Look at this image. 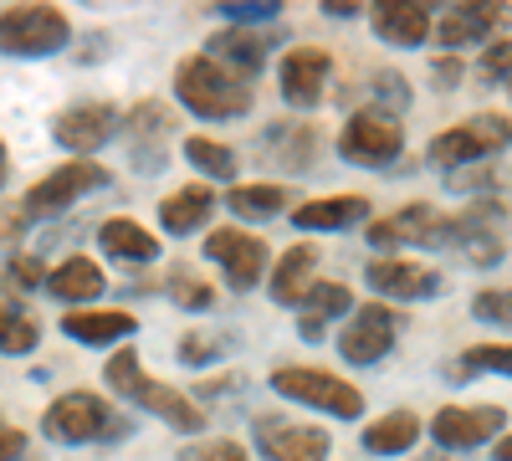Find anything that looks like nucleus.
I'll return each mask as SVG.
<instances>
[{
    "mask_svg": "<svg viewBox=\"0 0 512 461\" xmlns=\"http://www.w3.org/2000/svg\"><path fill=\"white\" fill-rule=\"evenodd\" d=\"M226 211L231 216H241V221H272V216H282L287 211V190L282 185H236L231 195H226Z\"/></svg>",
    "mask_w": 512,
    "mask_h": 461,
    "instance_id": "nucleus-30",
    "label": "nucleus"
},
{
    "mask_svg": "<svg viewBox=\"0 0 512 461\" xmlns=\"http://www.w3.org/2000/svg\"><path fill=\"white\" fill-rule=\"evenodd\" d=\"M507 93H512V82H507Z\"/></svg>",
    "mask_w": 512,
    "mask_h": 461,
    "instance_id": "nucleus-49",
    "label": "nucleus"
},
{
    "mask_svg": "<svg viewBox=\"0 0 512 461\" xmlns=\"http://www.w3.org/2000/svg\"><path fill=\"white\" fill-rule=\"evenodd\" d=\"M118 134V108L113 103H77L57 118V144L77 149V154H93Z\"/></svg>",
    "mask_w": 512,
    "mask_h": 461,
    "instance_id": "nucleus-17",
    "label": "nucleus"
},
{
    "mask_svg": "<svg viewBox=\"0 0 512 461\" xmlns=\"http://www.w3.org/2000/svg\"><path fill=\"white\" fill-rule=\"evenodd\" d=\"M364 282L374 292H384V298H395V303H425V298H441V287L446 277L436 267H425V262H405V257H390V262H369L364 267Z\"/></svg>",
    "mask_w": 512,
    "mask_h": 461,
    "instance_id": "nucleus-13",
    "label": "nucleus"
},
{
    "mask_svg": "<svg viewBox=\"0 0 512 461\" xmlns=\"http://www.w3.org/2000/svg\"><path fill=\"white\" fill-rule=\"evenodd\" d=\"M272 390L282 400H297V405H313L323 415H338V421H354V415H364V395L349 385V380H338V374L328 369H277L272 374Z\"/></svg>",
    "mask_w": 512,
    "mask_h": 461,
    "instance_id": "nucleus-6",
    "label": "nucleus"
},
{
    "mask_svg": "<svg viewBox=\"0 0 512 461\" xmlns=\"http://www.w3.org/2000/svg\"><path fill=\"white\" fill-rule=\"evenodd\" d=\"M323 11H328V16H338V21H344V16L354 21V16H359V6H354V0H323Z\"/></svg>",
    "mask_w": 512,
    "mask_h": 461,
    "instance_id": "nucleus-46",
    "label": "nucleus"
},
{
    "mask_svg": "<svg viewBox=\"0 0 512 461\" xmlns=\"http://www.w3.org/2000/svg\"><path fill=\"white\" fill-rule=\"evenodd\" d=\"M26 456V431H16L11 421H0V461H21Z\"/></svg>",
    "mask_w": 512,
    "mask_h": 461,
    "instance_id": "nucleus-44",
    "label": "nucleus"
},
{
    "mask_svg": "<svg viewBox=\"0 0 512 461\" xmlns=\"http://www.w3.org/2000/svg\"><path fill=\"white\" fill-rule=\"evenodd\" d=\"M175 98L200 118H241L251 113V82L200 52L175 67Z\"/></svg>",
    "mask_w": 512,
    "mask_h": 461,
    "instance_id": "nucleus-1",
    "label": "nucleus"
},
{
    "mask_svg": "<svg viewBox=\"0 0 512 461\" xmlns=\"http://www.w3.org/2000/svg\"><path fill=\"white\" fill-rule=\"evenodd\" d=\"M180 461H246V446L241 441H205V446H190Z\"/></svg>",
    "mask_w": 512,
    "mask_h": 461,
    "instance_id": "nucleus-42",
    "label": "nucleus"
},
{
    "mask_svg": "<svg viewBox=\"0 0 512 461\" xmlns=\"http://www.w3.org/2000/svg\"><path fill=\"white\" fill-rule=\"evenodd\" d=\"M108 385H113L123 400H134V395H139L144 369H139V354H134V349H118V354L108 359Z\"/></svg>",
    "mask_w": 512,
    "mask_h": 461,
    "instance_id": "nucleus-38",
    "label": "nucleus"
},
{
    "mask_svg": "<svg viewBox=\"0 0 512 461\" xmlns=\"http://www.w3.org/2000/svg\"><path fill=\"white\" fill-rule=\"evenodd\" d=\"M210 211H216V195H210V185H185V190H169L159 200V226L169 236H190L210 221Z\"/></svg>",
    "mask_w": 512,
    "mask_h": 461,
    "instance_id": "nucleus-24",
    "label": "nucleus"
},
{
    "mask_svg": "<svg viewBox=\"0 0 512 461\" xmlns=\"http://www.w3.org/2000/svg\"><path fill=\"white\" fill-rule=\"evenodd\" d=\"M205 257L226 272V282L236 292H251L256 282H262V272H267V241H256V236H246L236 226H221V231L205 236Z\"/></svg>",
    "mask_w": 512,
    "mask_h": 461,
    "instance_id": "nucleus-9",
    "label": "nucleus"
},
{
    "mask_svg": "<svg viewBox=\"0 0 512 461\" xmlns=\"http://www.w3.org/2000/svg\"><path fill=\"white\" fill-rule=\"evenodd\" d=\"M395 339H400V313L384 308V303H369L349 318L344 333H338V354L349 364H379L395 349Z\"/></svg>",
    "mask_w": 512,
    "mask_h": 461,
    "instance_id": "nucleus-10",
    "label": "nucleus"
},
{
    "mask_svg": "<svg viewBox=\"0 0 512 461\" xmlns=\"http://www.w3.org/2000/svg\"><path fill=\"white\" fill-rule=\"evenodd\" d=\"M134 405H144L149 415H159L164 426H175V431H205V410L185 395V390H169V385H159V380H144L139 385V395H134Z\"/></svg>",
    "mask_w": 512,
    "mask_h": 461,
    "instance_id": "nucleus-23",
    "label": "nucleus"
},
{
    "mask_svg": "<svg viewBox=\"0 0 512 461\" xmlns=\"http://www.w3.org/2000/svg\"><path fill=\"white\" fill-rule=\"evenodd\" d=\"M36 339H41L36 318H31L16 298H6V292H0V354H31Z\"/></svg>",
    "mask_w": 512,
    "mask_h": 461,
    "instance_id": "nucleus-31",
    "label": "nucleus"
},
{
    "mask_svg": "<svg viewBox=\"0 0 512 461\" xmlns=\"http://www.w3.org/2000/svg\"><path fill=\"white\" fill-rule=\"evenodd\" d=\"M67 16L57 6H11L0 11V52L6 57H57L67 47Z\"/></svg>",
    "mask_w": 512,
    "mask_h": 461,
    "instance_id": "nucleus-5",
    "label": "nucleus"
},
{
    "mask_svg": "<svg viewBox=\"0 0 512 461\" xmlns=\"http://www.w3.org/2000/svg\"><path fill=\"white\" fill-rule=\"evenodd\" d=\"M47 292L62 298V303H88V298L103 292V267L93 257H67L62 267L47 272Z\"/></svg>",
    "mask_w": 512,
    "mask_h": 461,
    "instance_id": "nucleus-28",
    "label": "nucleus"
},
{
    "mask_svg": "<svg viewBox=\"0 0 512 461\" xmlns=\"http://www.w3.org/2000/svg\"><path fill=\"white\" fill-rule=\"evenodd\" d=\"M369 103H374V113H405L410 108V88H405V77L400 72H369Z\"/></svg>",
    "mask_w": 512,
    "mask_h": 461,
    "instance_id": "nucleus-36",
    "label": "nucleus"
},
{
    "mask_svg": "<svg viewBox=\"0 0 512 461\" xmlns=\"http://www.w3.org/2000/svg\"><path fill=\"white\" fill-rule=\"evenodd\" d=\"M41 431L57 446H88V441H118L128 431V421L108 400H98L88 390H72V395L52 400V410L41 415Z\"/></svg>",
    "mask_w": 512,
    "mask_h": 461,
    "instance_id": "nucleus-2",
    "label": "nucleus"
},
{
    "mask_svg": "<svg viewBox=\"0 0 512 461\" xmlns=\"http://www.w3.org/2000/svg\"><path fill=\"white\" fill-rule=\"evenodd\" d=\"M441 241L456 246L472 267H497L507 257V216H502V205L477 200L472 211L446 216V236Z\"/></svg>",
    "mask_w": 512,
    "mask_h": 461,
    "instance_id": "nucleus-7",
    "label": "nucleus"
},
{
    "mask_svg": "<svg viewBox=\"0 0 512 461\" xmlns=\"http://www.w3.org/2000/svg\"><path fill=\"white\" fill-rule=\"evenodd\" d=\"M415 441H420V415L415 410H390V415H379L374 426H364V446L374 456H405Z\"/></svg>",
    "mask_w": 512,
    "mask_h": 461,
    "instance_id": "nucleus-29",
    "label": "nucleus"
},
{
    "mask_svg": "<svg viewBox=\"0 0 512 461\" xmlns=\"http://www.w3.org/2000/svg\"><path fill=\"white\" fill-rule=\"evenodd\" d=\"M456 380H472V374H507L512 380V344H477V349H466Z\"/></svg>",
    "mask_w": 512,
    "mask_h": 461,
    "instance_id": "nucleus-35",
    "label": "nucleus"
},
{
    "mask_svg": "<svg viewBox=\"0 0 512 461\" xmlns=\"http://www.w3.org/2000/svg\"><path fill=\"white\" fill-rule=\"evenodd\" d=\"M62 333L77 344L103 349V344H123L128 333H139V323H134V313H118V308H82V313L62 318Z\"/></svg>",
    "mask_w": 512,
    "mask_h": 461,
    "instance_id": "nucleus-21",
    "label": "nucleus"
},
{
    "mask_svg": "<svg viewBox=\"0 0 512 461\" xmlns=\"http://www.w3.org/2000/svg\"><path fill=\"white\" fill-rule=\"evenodd\" d=\"M477 77H482V82H492V88H497V82H512V36H497L492 47L482 52Z\"/></svg>",
    "mask_w": 512,
    "mask_h": 461,
    "instance_id": "nucleus-40",
    "label": "nucleus"
},
{
    "mask_svg": "<svg viewBox=\"0 0 512 461\" xmlns=\"http://www.w3.org/2000/svg\"><path fill=\"white\" fill-rule=\"evenodd\" d=\"M369 216V200L364 195H323V200H308L292 211V226L297 231H349Z\"/></svg>",
    "mask_w": 512,
    "mask_h": 461,
    "instance_id": "nucleus-22",
    "label": "nucleus"
},
{
    "mask_svg": "<svg viewBox=\"0 0 512 461\" xmlns=\"http://www.w3.org/2000/svg\"><path fill=\"white\" fill-rule=\"evenodd\" d=\"M103 185H108L103 164L77 159V164H62V170H52L47 180H36L21 205H26V216H62V211H72L82 195H93V190H103Z\"/></svg>",
    "mask_w": 512,
    "mask_h": 461,
    "instance_id": "nucleus-8",
    "label": "nucleus"
},
{
    "mask_svg": "<svg viewBox=\"0 0 512 461\" xmlns=\"http://www.w3.org/2000/svg\"><path fill=\"white\" fill-rule=\"evenodd\" d=\"M26 226H31V216H26V205H21V200H16V205H0V246L21 241Z\"/></svg>",
    "mask_w": 512,
    "mask_h": 461,
    "instance_id": "nucleus-43",
    "label": "nucleus"
},
{
    "mask_svg": "<svg viewBox=\"0 0 512 461\" xmlns=\"http://www.w3.org/2000/svg\"><path fill=\"white\" fill-rule=\"evenodd\" d=\"M328 72H333V57L323 47H292L277 67V82H282V98L292 108H318L328 98Z\"/></svg>",
    "mask_w": 512,
    "mask_h": 461,
    "instance_id": "nucleus-14",
    "label": "nucleus"
},
{
    "mask_svg": "<svg viewBox=\"0 0 512 461\" xmlns=\"http://www.w3.org/2000/svg\"><path fill=\"white\" fill-rule=\"evenodd\" d=\"M231 26H246V31H267L277 16H282V6L277 0H231V6H216Z\"/></svg>",
    "mask_w": 512,
    "mask_h": 461,
    "instance_id": "nucleus-37",
    "label": "nucleus"
},
{
    "mask_svg": "<svg viewBox=\"0 0 512 461\" xmlns=\"http://www.w3.org/2000/svg\"><path fill=\"white\" fill-rule=\"evenodd\" d=\"M272 47H277V36L272 31H246V26H226L221 36H210V62H221V67H231L236 77H251V72H262L267 67V57H272Z\"/></svg>",
    "mask_w": 512,
    "mask_h": 461,
    "instance_id": "nucleus-18",
    "label": "nucleus"
},
{
    "mask_svg": "<svg viewBox=\"0 0 512 461\" xmlns=\"http://www.w3.org/2000/svg\"><path fill=\"white\" fill-rule=\"evenodd\" d=\"M313 272H318V251H313V246L282 251V262H277V272H272V303L297 308V303L308 298V287H313Z\"/></svg>",
    "mask_w": 512,
    "mask_h": 461,
    "instance_id": "nucleus-26",
    "label": "nucleus"
},
{
    "mask_svg": "<svg viewBox=\"0 0 512 461\" xmlns=\"http://www.w3.org/2000/svg\"><path fill=\"white\" fill-rule=\"evenodd\" d=\"M502 26H512V6H446V16L436 21V41L446 52H461V47H482Z\"/></svg>",
    "mask_w": 512,
    "mask_h": 461,
    "instance_id": "nucleus-16",
    "label": "nucleus"
},
{
    "mask_svg": "<svg viewBox=\"0 0 512 461\" xmlns=\"http://www.w3.org/2000/svg\"><path fill=\"white\" fill-rule=\"evenodd\" d=\"M0 277H6V292H36L47 282V267H41V257H11Z\"/></svg>",
    "mask_w": 512,
    "mask_h": 461,
    "instance_id": "nucleus-41",
    "label": "nucleus"
},
{
    "mask_svg": "<svg viewBox=\"0 0 512 461\" xmlns=\"http://www.w3.org/2000/svg\"><path fill=\"white\" fill-rule=\"evenodd\" d=\"M512 144V118L502 113H477V118H466L456 123V129L436 134L431 144H425V159L441 164V170H466L472 159H492Z\"/></svg>",
    "mask_w": 512,
    "mask_h": 461,
    "instance_id": "nucleus-3",
    "label": "nucleus"
},
{
    "mask_svg": "<svg viewBox=\"0 0 512 461\" xmlns=\"http://www.w3.org/2000/svg\"><path fill=\"white\" fill-rule=\"evenodd\" d=\"M492 461H512V436H502V441L492 446Z\"/></svg>",
    "mask_w": 512,
    "mask_h": 461,
    "instance_id": "nucleus-47",
    "label": "nucleus"
},
{
    "mask_svg": "<svg viewBox=\"0 0 512 461\" xmlns=\"http://www.w3.org/2000/svg\"><path fill=\"white\" fill-rule=\"evenodd\" d=\"M6 180H11V159H6V144H0V190H6Z\"/></svg>",
    "mask_w": 512,
    "mask_h": 461,
    "instance_id": "nucleus-48",
    "label": "nucleus"
},
{
    "mask_svg": "<svg viewBox=\"0 0 512 461\" xmlns=\"http://www.w3.org/2000/svg\"><path fill=\"white\" fill-rule=\"evenodd\" d=\"M446 236V216L431 205H405V211L369 221V246L374 251H400V246H441Z\"/></svg>",
    "mask_w": 512,
    "mask_h": 461,
    "instance_id": "nucleus-15",
    "label": "nucleus"
},
{
    "mask_svg": "<svg viewBox=\"0 0 512 461\" xmlns=\"http://www.w3.org/2000/svg\"><path fill=\"white\" fill-rule=\"evenodd\" d=\"M297 308H303V318H297V333H303L308 344H318V339H328V323L349 313V292L338 287V282H313L308 298L297 303Z\"/></svg>",
    "mask_w": 512,
    "mask_h": 461,
    "instance_id": "nucleus-25",
    "label": "nucleus"
},
{
    "mask_svg": "<svg viewBox=\"0 0 512 461\" xmlns=\"http://www.w3.org/2000/svg\"><path fill=\"white\" fill-rule=\"evenodd\" d=\"M185 159L195 164V170H205L210 180H231L236 175V154L216 139H185Z\"/></svg>",
    "mask_w": 512,
    "mask_h": 461,
    "instance_id": "nucleus-34",
    "label": "nucleus"
},
{
    "mask_svg": "<svg viewBox=\"0 0 512 461\" xmlns=\"http://www.w3.org/2000/svg\"><path fill=\"white\" fill-rule=\"evenodd\" d=\"M338 154L349 164H364V170H390V164L405 154V129L395 113H374L359 108L349 113V123L338 129Z\"/></svg>",
    "mask_w": 512,
    "mask_h": 461,
    "instance_id": "nucleus-4",
    "label": "nucleus"
},
{
    "mask_svg": "<svg viewBox=\"0 0 512 461\" xmlns=\"http://www.w3.org/2000/svg\"><path fill=\"white\" fill-rule=\"evenodd\" d=\"M98 241H103V251L108 257H118V262H154L159 257V236L154 231H144L139 221H128V216H113V221H103V231H98Z\"/></svg>",
    "mask_w": 512,
    "mask_h": 461,
    "instance_id": "nucleus-27",
    "label": "nucleus"
},
{
    "mask_svg": "<svg viewBox=\"0 0 512 461\" xmlns=\"http://www.w3.org/2000/svg\"><path fill=\"white\" fill-rule=\"evenodd\" d=\"M169 298H175L180 308H190V313H205V308H216V287L190 267H169Z\"/></svg>",
    "mask_w": 512,
    "mask_h": 461,
    "instance_id": "nucleus-33",
    "label": "nucleus"
},
{
    "mask_svg": "<svg viewBox=\"0 0 512 461\" xmlns=\"http://www.w3.org/2000/svg\"><path fill=\"white\" fill-rule=\"evenodd\" d=\"M431 72H436V82H441L446 93L461 82V62H456V57H436V62H431Z\"/></svg>",
    "mask_w": 512,
    "mask_h": 461,
    "instance_id": "nucleus-45",
    "label": "nucleus"
},
{
    "mask_svg": "<svg viewBox=\"0 0 512 461\" xmlns=\"http://www.w3.org/2000/svg\"><path fill=\"white\" fill-rule=\"evenodd\" d=\"M502 421H507V410H497V405H446L431 415V436L446 451H472V446L502 436Z\"/></svg>",
    "mask_w": 512,
    "mask_h": 461,
    "instance_id": "nucleus-12",
    "label": "nucleus"
},
{
    "mask_svg": "<svg viewBox=\"0 0 512 461\" xmlns=\"http://www.w3.org/2000/svg\"><path fill=\"white\" fill-rule=\"evenodd\" d=\"M472 318L482 323H497V328H512V287H487L472 298Z\"/></svg>",
    "mask_w": 512,
    "mask_h": 461,
    "instance_id": "nucleus-39",
    "label": "nucleus"
},
{
    "mask_svg": "<svg viewBox=\"0 0 512 461\" xmlns=\"http://www.w3.org/2000/svg\"><path fill=\"white\" fill-rule=\"evenodd\" d=\"M374 21V36L390 41V47H420L431 36V11L415 6V0H384V6L369 11Z\"/></svg>",
    "mask_w": 512,
    "mask_h": 461,
    "instance_id": "nucleus-20",
    "label": "nucleus"
},
{
    "mask_svg": "<svg viewBox=\"0 0 512 461\" xmlns=\"http://www.w3.org/2000/svg\"><path fill=\"white\" fill-rule=\"evenodd\" d=\"M256 446L267 461H323L328 456V431L323 426H303V421H282V415H262L251 426Z\"/></svg>",
    "mask_w": 512,
    "mask_h": 461,
    "instance_id": "nucleus-11",
    "label": "nucleus"
},
{
    "mask_svg": "<svg viewBox=\"0 0 512 461\" xmlns=\"http://www.w3.org/2000/svg\"><path fill=\"white\" fill-rule=\"evenodd\" d=\"M175 129V118H169L159 103H139L128 113V149H134V164H144V175H154L164 164V139Z\"/></svg>",
    "mask_w": 512,
    "mask_h": 461,
    "instance_id": "nucleus-19",
    "label": "nucleus"
},
{
    "mask_svg": "<svg viewBox=\"0 0 512 461\" xmlns=\"http://www.w3.org/2000/svg\"><path fill=\"white\" fill-rule=\"evenodd\" d=\"M236 349V339H231V333H216V328H200V333H185V339H180V364H190V369H205L210 359H226Z\"/></svg>",
    "mask_w": 512,
    "mask_h": 461,
    "instance_id": "nucleus-32",
    "label": "nucleus"
}]
</instances>
